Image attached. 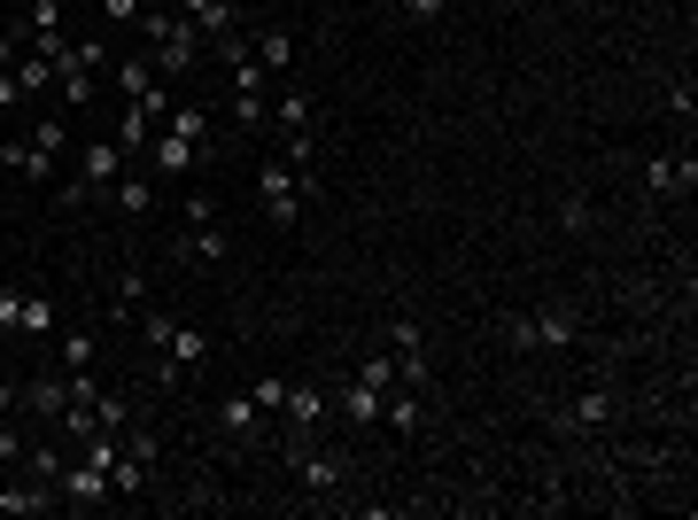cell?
Here are the masks:
<instances>
[{"instance_id": "obj_1", "label": "cell", "mask_w": 698, "mask_h": 520, "mask_svg": "<svg viewBox=\"0 0 698 520\" xmlns=\"http://www.w3.org/2000/svg\"><path fill=\"white\" fill-rule=\"evenodd\" d=\"M140 39H148V70H155L163 85H179V78L202 62V47H210L179 9H148V16H140Z\"/></svg>"}, {"instance_id": "obj_2", "label": "cell", "mask_w": 698, "mask_h": 520, "mask_svg": "<svg viewBox=\"0 0 698 520\" xmlns=\"http://www.w3.org/2000/svg\"><path fill=\"white\" fill-rule=\"evenodd\" d=\"M202 366H210V334H202L195 319H171V334H163V350L148 358L155 389H179V381H195Z\"/></svg>"}, {"instance_id": "obj_3", "label": "cell", "mask_w": 698, "mask_h": 520, "mask_svg": "<svg viewBox=\"0 0 698 520\" xmlns=\"http://www.w3.org/2000/svg\"><path fill=\"white\" fill-rule=\"evenodd\" d=\"M109 70V39H70L62 62H55V85H62V109H85L94 102V85Z\"/></svg>"}, {"instance_id": "obj_4", "label": "cell", "mask_w": 698, "mask_h": 520, "mask_svg": "<svg viewBox=\"0 0 698 520\" xmlns=\"http://www.w3.org/2000/svg\"><path fill=\"white\" fill-rule=\"evenodd\" d=\"M303 195H311V180H303L288 155L256 163V210H265L272 226H295V218H303Z\"/></svg>"}, {"instance_id": "obj_5", "label": "cell", "mask_w": 698, "mask_h": 520, "mask_svg": "<svg viewBox=\"0 0 698 520\" xmlns=\"http://www.w3.org/2000/svg\"><path fill=\"white\" fill-rule=\"evenodd\" d=\"M388 389H396V358L373 350V358L358 366V381L341 389V419H349V427H381V396H388Z\"/></svg>"}, {"instance_id": "obj_6", "label": "cell", "mask_w": 698, "mask_h": 520, "mask_svg": "<svg viewBox=\"0 0 698 520\" xmlns=\"http://www.w3.org/2000/svg\"><path fill=\"white\" fill-rule=\"evenodd\" d=\"M117 180H125V148H117V132H109V140H85V148H78V187H62V203L109 195Z\"/></svg>"}, {"instance_id": "obj_7", "label": "cell", "mask_w": 698, "mask_h": 520, "mask_svg": "<svg viewBox=\"0 0 698 520\" xmlns=\"http://www.w3.org/2000/svg\"><path fill=\"white\" fill-rule=\"evenodd\" d=\"M55 497H62V505H78V512H94V505H109V474H102L94 459H78V466L62 459V474H55Z\"/></svg>"}, {"instance_id": "obj_8", "label": "cell", "mask_w": 698, "mask_h": 520, "mask_svg": "<svg viewBox=\"0 0 698 520\" xmlns=\"http://www.w3.org/2000/svg\"><path fill=\"white\" fill-rule=\"evenodd\" d=\"M388 358H396V389H427V381H434L419 326H396V334H388Z\"/></svg>"}, {"instance_id": "obj_9", "label": "cell", "mask_w": 698, "mask_h": 520, "mask_svg": "<svg viewBox=\"0 0 698 520\" xmlns=\"http://www.w3.org/2000/svg\"><path fill=\"white\" fill-rule=\"evenodd\" d=\"M280 412H288V436H318L326 412H334V396H326L318 381H303V389L288 381V404H280Z\"/></svg>"}, {"instance_id": "obj_10", "label": "cell", "mask_w": 698, "mask_h": 520, "mask_svg": "<svg viewBox=\"0 0 698 520\" xmlns=\"http://www.w3.org/2000/svg\"><path fill=\"white\" fill-rule=\"evenodd\" d=\"M148 171H155V180H187V171H202V148L179 140V132H155L148 140Z\"/></svg>"}, {"instance_id": "obj_11", "label": "cell", "mask_w": 698, "mask_h": 520, "mask_svg": "<svg viewBox=\"0 0 698 520\" xmlns=\"http://www.w3.org/2000/svg\"><path fill=\"white\" fill-rule=\"evenodd\" d=\"M288 459H295L303 489H318V497H334V489H341V459H334V451H311L303 436H288Z\"/></svg>"}, {"instance_id": "obj_12", "label": "cell", "mask_w": 698, "mask_h": 520, "mask_svg": "<svg viewBox=\"0 0 698 520\" xmlns=\"http://www.w3.org/2000/svg\"><path fill=\"white\" fill-rule=\"evenodd\" d=\"M225 249H233L225 218H210V226H179V256H187V265H225Z\"/></svg>"}, {"instance_id": "obj_13", "label": "cell", "mask_w": 698, "mask_h": 520, "mask_svg": "<svg viewBox=\"0 0 698 520\" xmlns=\"http://www.w3.org/2000/svg\"><path fill=\"white\" fill-rule=\"evenodd\" d=\"M218 427H225L233 443H265V436H272V419L256 412V396H225V404H218Z\"/></svg>"}, {"instance_id": "obj_14", "label": "cell", "mask_w": 698, "mask_h": 520, "mask_svg": "<svg viewBox=\"0 0 698 520\" xmlns=\"http://www.w3.org/2000/svg\"><path fill=\"white\" fill-rule=\"evenodd\" d=\"M528 334H536V350H567V342L582 334V319L567 303H544V311H528Z\"/></svg>"}, {"instance_id": "obj_15", "label": "cell", "mask_w": 698, "mask_h": 520, "mask_svg": "<svg viewBox=\"0 0 698 520\" xmlns=\"http://www.w3.org/2000/svg\"><path fill=\"white\" fill-rule=\"evenodd\" d=\"M24 404H32V419H39V427H55V419H62V404H70V373H62V366H55V373H39V381L24 389Z\"/></svg>"}, {"instance_id": "obj_16", "label": "cell", "mask_w": 698, "mask_h": 520, "mask_svg": "<svg viewBox=\"0 0 698 520\" xmlns=\"http://www.w3.org/2000/svg\"><path fill=\"white\" fill-rule=\"evenodd\" d=\"M94 358H102V334H94V326H62L55 366H62V373H94Z\"/></svg>"}, {"instance_id": "obj_17", "label": "cell", "mask_w": 698, "mask_h": 520, "mask_svg": "<svg viewBox=\"0 0 698 520\" xmlns=\"http://www.w3.org/2000/svg\"><path fill=\"white\" fill-rule=\"evenodd\" d=\"M0 163H9V171H24V180H32V187H47L62 155H47V148H32V140H0Z\"/></svg>"}, {"instance_id": "obj_18", "label": "cell", "mask_w": 698, "mask_h": 520, "mask_svg": "<svg viewBox=\"0 0 698 520\" xmlns=\"http://www.w3.org/2000/svg\"><path fill=\"white\" fill-rule=\"evenodd\" d=\"M47 505H55V489L32 482V474H24V482H0V512H9V520H32V512H47Z\"/></svg>"}, {"instance_id": "obj_19", "label": "cell", "mask_w": 698, "mask_h": 520, "mask_svg": "<svg viewBox=\"0 0 698 520\" xmlns=\"http://www.w3.org/2000/svg\"><path fill=\"white\" fill-rule=\"evenodd\" d=\"M179 16H187V24H195L210 47H218V39H233V0H187Z\"/></svg>"}, {"instance_id": "obj_20", "label": "cell", "mask_w": 698, "mask_h": 520, "mask_svg": "<svg viewBox=\"0 0 698 520\" xmlns=\"http://www.w3.org/2000/svg\"><path fill=\"white\" fill-rule=\"evenodd\" d=\"M614 419V389H582L567 412H559V427H605Z\"/></svg>"}, {"instance_id": "obj_21", "label": "cell", "mask_w": 698, "mask_h": 520, "mask_svg": "<svg viewBox=\"0 0 698 520\" xmlns=\"http://www.w3.org/2000/svg\"><path fill=\"white\" fill-rule=\"evenodd\" d=\"M272 132H311V94L303 85H280L272 94Z\"/></svg>"}, {"instance_id": "obj_22", "label": "cell", "mask_w": 698, "mask_h": 520, "mask_svg": "<svg viewBox=\"0 0 698 520\" xmlns=\"http://www.w3.org/2000/svg\"><path fill=\"white\" fill-rule=\"evenodd\" d=\"M62 319H55V303L47 296H16V334H32V342H47Z\"/></svg>"}, {"instance_id": "obj_23", "label": "cell", "mask_w": 698, "mask_h": 520, "mask_svg": "<svg viewBox=\"0 0 698 520\" xmlns=\"http://www.w3.org/2000/svg\"><path fill=\"white\" fill-rule=\"evenodd\" d=\"M109 203H117L125 218H148V210H155V187H148V180H132V171H125V180L109 187Z\"/></svg>"}, {"instance_id": "obj_24", "label": "cell", "mask_w": 698, "mask_h": 520, "mask_svg": "<svg viewBox=\"0 0 698 520\" xmlns=\"http://www.w3.org/2000/svg\"><path fill=\"white\" fill-rule=\"evenodd\" d=\"M256 62H265L272 78H288V70H295V39H288V32H265V39H256Z\"/></svg>"}, {"instance_id": "obj_25", "label": "cell", "mask_w": 698, "mask_h": 520, "mask_svg": "<svg viewBox=\"0 0 698 520\" xmlns=\"http://www.w3.org/2000/svg\"><path fill=\"white\" fill-rule=\"evenodd\" d=\"M94 427H102V436H125V427H132V404L109 396V389H94Z\"/></svg>"}, {"instance_id": "obj_26", "label": "cell", "mask_w": 698, "mask_h": 520, "mask_svg": "<svg viewBox=\"0 0 698 520\" xmlns=\"http://www.w3.org/2000/svg\"><path fill=\"white\" fill-rule=\"evenodd\" d=\"M233 125L265 132V125H272V94H233Z\"/></svg>"}, {"instance_id": "obj_27", "label": "cell", "mask_w": 698, "mask_h": 520, "mask_svg": "<svg viewBox=\"0 0 698 520\" xmlns=\"http://www.w3.org/2000/svg\"><path fill=\"white\" fill-rule=\"evenodd\" d=\"M256 412H265V419H280V404H288V373H256Z\"/></svg>"}, {"instance_id": "obj_28", "label": "cell", "mask_w": 698, "mask_h": 520, "mask_svg": "<svg viewBox=\"0 0 698 520\" xmlns=\"http://www.w3.org/2000/svg\"><path fill=\"white\" fill-rule=\"evenodd\" d=\"M109 70H117V94H125V102H140V94H148V85H155V70H148V55H140V62H109Z\"/></svg>"}, {"instance_id": "obj_29", "label": "cell", "mask_w": 698, "mask_h": 520, "mask_svg": "<svg viewBox=\"0 0 698 520\" xmlns=\"http://www.w3.org/2000/svg\"><path fill=\"white\" fill-rule=\"evenodd\" d=\"M9 70H16V85H24V102H32V94H47V85H55V62H39V55L9 62Z\"/></svg>"}, {"instance_id": "obj_30", "label": "cell", "mask_w": 698, "mask_h": 520, "mask_svg": "<svg viewBox=\"0 0 698 520\" xmlns=\"http://www.w3.org/2000/svg\"><path fill=\"white\" fill-rule=\"evenodd\" d=\"M109 296H117V311H125V303H148V273H140V265H125Z\"/></svg>"}, {"instance_id": "obj_31", "label": "cell", "mask_w": 698, "mask_h": 520, "mask_svg": "<svg viewBox=\"0 0 698 520\" xmlns=\"http://www.w3.org/2000/svg\"><path fill=\"white\" fill-rule=\"evenodd\" d=\"M443 9H451V0H396V16H404V24H434Z\"/></svg>"}, {"instance_id": "obj_32", "label": "cell", "mask_w": 698, "mask_h": 520, "mask_svg": "<svg viewBox=\"0 0 698 520\" xmlns=\"http://www.w3.org/2000/svg\"><path fill=\"white\" fill-rule=\"evenodd\" d=\"M24 140H32V148H47V155H62V117H39Z\"/></svg>"}, {"instance_id": "obj_33", "label": "cell", "mask_w": 698, "mask_h": 520, "mask_svg": "<svg viewBox=\"0 0 698 520\" xmlns=\"http://www.w3.org/2000/svg\"><path fill=\"white\" fill-rule=\"evenodd\" d=\"M163 334H171V311H148V319H140V342H148V358L163 350Z\"/></svg>"}, {"instance_id": "obj_34", "label": "cell", "mask_w": 698, "mask_h": 520, "mask_svg": "<svg viewBox=\"0 0 698 520\" xmlns=\"http://www.w3.org/2000/svg\"><path fill=\"white\" fill-rule=\"evenodd\" d=\"M24 109V85H16V70H0V117H16Z\"/></svg>"}, {"instance_id": "obj_35", "label": "cell", "mask_w": 698, "mask_h": 520, "mask_svg": "<svg viewBox=\"0 0 698 520\" xmlns=\"http://www.w3.org/2000/svg\"><path fill=\"white\" fill-rule=\"evenodd\" d=\"M504 342H512V350H536V334H528V311H512V319H504Z\"/></svg>"}, {"instance_id": "obj_36", "label": "cell", "mask_w": 698, "mask_h": 520, "mask_svg": "<svg viewBox=\"0 0 698 520\" xmlns=\"http://www.w3.org/2000/svg\"><path fill=\"white\" fill-rule=\"evenodd\" d=\"M210 218H218V203L195 187V195H187V218H179V226H210Z\"/></svg>"}, {"instance_id": "obj_37", "label": "cell", "mask_w": 698, "mask_h": 520, "mask_svg": "<svg viewBox=\"0 0 698 520\" xmlns=\"http://www.w3.org/2000/svg\"><path fill=\"white\" fill-rule=\"evenodd\" d=\"M559 226H567V233H582V226H590V203H582V195H567V203H559Z\"/></svg>"}, {"instance_id": "obj_38", "label": "cell", "mask_w": 698, "mask_h": 520, "mask_svg": "<svg viewBox=\"0 0 698 520\" xmlns=\"http://www.w3.org/2000/svg\"><path fill=\"white\" fill-rule=\"evenodd\" d=\"M16 459H24V436H16L9 419H0V466H16Z\"/></svg>"}, {"instance_id": "obj_39", "label": "cell", "mask_w": 698, "mask_h": 520, "mask_svg": "<svg viewBox=\"0 0 698 520\" xmlns=\"http://www.w3.org/2000/svg\"><path fill=\"white\" fill-rule=\"evenodd\" d=\"M16 404H24V389H16V381H9V373H0V419H9V412H16Z\"/></svg>"}, {"instance_id": "obj_40", "label": "cell", "mask_w": 698, "mask_h": 520, "mask_svg": "<svg viewBox=\"0 0 698 520\" xmlns=\"http://www.w3.org/2000/svg\"><path fill=\"white\" fill-rule=\"evenodd\" d=\"M16 62V32H0V70H9Z\"/></svg>"}, {"instance_id": "obj_41", "label": "cell", "mask_w": 698, "mask_h": 520, "mask_svg": "<svg viewBox=\"0 0 698 520\" xmlns=\"http://www.w3.org/2000/svg\"><path fill=\"white\" fill-rule=\"evenodd\" d=\"M0 125H9V117H0Z\"/></svg>"}, {"instance_id": "obj_42", "label": "cell", "mask_w": 698, "mask_h": 520, "mask_svg": "<svg viewBox=\"0 0 698 520\" xmlns=\"http://www.w3.org/2000/svg\"><path fill=\"white\" fill-rule=\"evenodd\" d=\"M233 9H241V0H233Z\"/></svg>"}]
</instances>
